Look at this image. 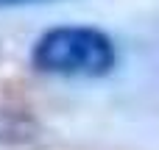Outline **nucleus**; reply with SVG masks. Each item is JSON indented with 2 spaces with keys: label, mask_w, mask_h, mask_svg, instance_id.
Returning a JSON list of instances; mask_svg holds the SVG:
<instances>
[{
  "label": "nucleus",
  "mask_w": 159,
  "mask_h": 150,
  "mask_svg": "<svg viewBox=\"0 0 159 150\" xmlns=\"http://www.w3.org/2000/svg\"><path fill=\"white\" fill-rule=\"evenodd\" d=\"M117 50L109 33L92 25L48 28L31 47V67L42 75L103 78L115 70Z\"/></svg>",
  "instance_id": "1"
},
{
  "label": "nucleus",
  "mask_w": 159,
  "mask_h": 150,
  "mask_svg": "<svg viewBox=\"0 0 159 150\" xmlns=\"http://www.w3.org/2000/svg\"><path fill=\"white\" fill-rule=\"evenodd\" d=\"M39 136V122L31 111L14 109V106H0V145L17 148L28 145Z\"/></svg>",
  "instance_id": "2"
},
{
  "label": "nucleus",
  "mask_w": 159,
  "mask_h": 150,
  "mask_svg": "<svg viewBox=\"0 0 159 150\" xmlns=\"http://www.w3.org/2000/svg\"><path fill=\"white\" fill-rule=\"evenodd\" d=\"M25 3H39V0H0V8H8V6H25Z\"/></svg>",
  "instance_id": "3"
}]
</instances>
